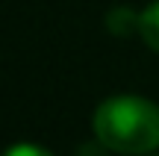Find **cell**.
Returning <instances> with one entry per match:
<instances>
[{"instance_id": "obj_5", "label": "cell", "mask_w": 159, "mask_h": 156, "mask_svg": "<svg viewBox=\"0 0 159 156\" xmlns=\"http://www.w3.org/2000/svg\"><path fill=\"white\" fill-rule=\"evenodd\" d=\"M106 153H112L106 145H100V141H85V145H80V150H77V156H106Z\"/></svg>"}, {"instance_id": "obj_1", "label": "cell", "mask_w": 159, "mask_h": 156, "mask_svg": "<svg viewBox=\"0 0 159 156\" xmlns=\"http://www.w3.org/2000/svg\"><path fill=\"white\" fill-rule=\"evenodd\" d=\"M100 145L121 156H148L159 150V106L142 94H112L91 115Z\"/></svg>"}, {"instance_id": "obj_2", "label": "cell", "mask_w": 159, "mask_h": 156, "mask_svg": "<svg viewBox=\"0 0 159 156\" xmlns=\"http://www.w3.org/2000/svg\"><path fill=\"white\" fill-rule=\"evenodd\" d=\"M142 27V12L130 9V6H115L106 12V33L115 38H130Z\"/></svg>"}, {"instance_id": "obj_3", "label": "cell", "mask_w": 159, "mask_h": 156, "mask_svg": "<svg viewBox=\"0 0 159 156\" xmlns=\"http://www.w3.org/2000/svg\"><path fill=\"white\" fill-rule=\"evenodd\" d=\"M139 35H142V41L153 53H159V0H153L150 6L142 9V27H139Z\"/></svg>"}, {"instance_id": "obj_4", "label": "cell", "mask_w": 159, "mask_h": 156, "mask_svg": "<svg viewBox=\"0 0 159 156\" xmlns=\"http://www.w3.org/2000/svg\"><path fill=\"white\" fill-rule=\"evenodd\" d=\"M3 156H53V153H50V150H44V147H39V145L21 141V145H12Z\"/></svg>"}]
</instances>
